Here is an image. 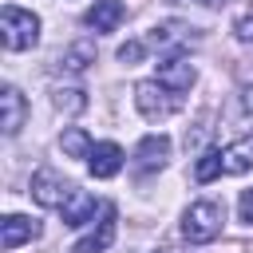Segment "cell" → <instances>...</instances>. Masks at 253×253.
<instances>
[{
	"label": "cell",
	"mask_w": 253,
	"mask_h": 253,
	"mask_svg": "<svg viewBox=\"0 0 253 253\" xmlns=\"http://www.w3.org/2000/svg\"><path fill=\"white\" fill-rule=\"evenodd\" d=\"M134 103H138L142 119L162 123V119H170V115L182 107V95H174V91H170V87H162L158 79H142V83L134 87Z\"/></svg>",
	"instance_id": "3957f363"
},
{
	"label": "cell",
	"mask_w": 253,
	"mask_h": 253,
	"mask_svg": "<svg viewBox=\"0 0 253 253\" xmlns=\"http://www.w3.org/2000/svg\"><path fill=\"white\" fill-rule=\"evenodd\" d=\"M87 63H95V47H91L87 40L71 43V47L59 51V59H55V67H63V71H87Z\"/></svg>",
	"instance_id": "9a60e30c"
},
{
	"label": "cell",
	"mask_w": 253,
	"mask_h": 253,
	"mask_svg": "<svg viewBox=\"0 0 253 253\" xmlns=\"http://www.w3.org/2000/svg\"><path fill=\"white\" fill-rule=\"evenodd\" d=\"M87 170L95 178H115L123 170V150L115 142H95L91 146V158H87Z\"/></svg>",
	"instance_id": "30bf717a"
},
{
	"label": "cell",
	"mask_w": 253,
	"mask_h": 253,
	"mask_svg": "<svg viewBox=\"0 0 253 253\" xmlns=\"http://www.w3.org/2000/svg\"><path fill=\"white\" fill-rule=\"evenodd\" d=\"M217 174H225V162H221V150H206L202 158H198V166H194V178L206 186V182H213Z\"/></svg>",
	"instance_id": "e0dca14e"
},
{
	"label": "cell",
	"mask_w": 253,
	"mask_h": 253,
	"mask_svg": "<svg viewBox=\"0 0 253 253\" xmlns=\"http://www.w3.org/2000/svg\"><path fill=\"white\" fill-rule=\"evenodd\" d=\"M237 210H241V221H245V225H253V190H245V194H241Z\"/></svg>",
	"instance_id": "44dd1931"
},
{
	"label": "cell",
	"mask_w": 253,
	"mask_h": 253,
	"mask_svg": "<svg viewBox=\"0 0 253 253\" xmlns=\"http://www.w3.org/2000/svg\"><path fill=\"white\" fill-rule=\"evenodd\" d=\"M221 225H225V206L213 202V198H202V202H194V206L182 213V237H186L190 245L213 241V237L221 233Z\"/></svg>",
	"instance_id": "6da1fadb"
},
{
	"label": "cell",
	"mask_w": 253,
	"mask_h": 253,
	"mask_svg": "<svg viewBox=\"0 0 253 253\" xmlns=\"http://www.w3.org/2000/svg\"><path fill=\"white\" fill-rule=\"evenodd\" d=\"M178 4H206V8H217V4H225V0H178Z\"/></svg>",
	"instance_id": "7402d4cb"
},
{
	"label": "cell",
	"mask_w": 253,
	"mask_h": 253,
	"mask_svg": "<svg viewBox=\"0 0 253 253\" xmlns=\"http://www.w3.org/2000/svg\"><path fill=\"white\" fill-rule=\"evenodd\" d=\"M123 16H126V4H123V0H95V4L87 8L83 24H87L91 32H115V28L123 24Z\"/></svg>",
	"instance_id": "9c48e42d"
},
{
	"label": "cell",
	"mask_w": 253,
	"mask_h": 253,
	"mask_svg": "<svg viewBox=\"0 0 253 253\" xmlns=\"http://www.w3.org/2000/svg\"><path fill=\"white\" fill-rule=\"evenodd\" d=\"M166 158H170V138H166V134H146V138L134 146V170H138V174L162 170Z\"/></svg>",
	"instance_id": "52a82bcc"
},
{
	"label": "cell",
	"mask_w": 253,
	"mask_h": 253,
	"mask_svg": "<svg viewBox=\"0 0 253 253\" xmlns=\"http://www.w3.org/2000/svg\"><path fill=\"white\" fill-rule=\"evenodd\" d=\"M40 237V221L24 217V213H8L0 221V245L4 249H20L24 241H36Z\"/></svg>",
	"instance_id": "ba28073f"
},
{
	"label": "cell",
	"mask_w": 253,
	"mask_h": 253,
	"mask_svg": "<svg viewBox=\"0 0 253 253\" xmlns=\"http://www.w3.org/2000/svg\"><path fill=\"white\" fill-rule=\"evenodd\" d=\"M55 107H59V111H67V115H75V111H83V107H87V99H83V91H79V87H59V91H55Z\"/></svg>",
	"instance_id": "ac0fdd59"
},
{
	"label": "cell",
	"mask_w": 253,
	"mask_h": 253,
	"mask_svg": "<svg viewBox=\"0 0 253 253\" xmlns=\"http://www.w3.org/2000/svg\"><path fill=\"white\" fill-rule=\"evenodd\" d=\"M233 36H237L241 43H253V12H249V16H241V20L233 24Z\"/></svg>",
	"instance_id": "ffe728a7"
},
{
	"label": "cell",
	"mask_w": 253,
	"mask_h": 253,
	"mask_svg": "<svg viewBox=\"0 0 253 253\" xmlns=\"http://www.w3.org/2000/svg\"><path fill=\"white\" fill-rule=\"evenodd\" d=\"M142 55H146V43H142V40H126V43L119 47V59H123V63H138Z\"/></svg>",
	"instance_id": "d6986e66"
},
{
	"label": "cell",
	"mask_w": 253,
	"mask_h": 253,
	"mask_svg": "<svg viewBox=\"0 0 253 253\" xmlns=\"http://www.w3.org/2000/svg\"><path fill=\"white\" fill-rule=\"evenodd\" d=\"M59 146H63V154L67 158H91V138H87V130H79V126H67L63 134H59Z\"/></svg>",
	"instance_id": "2e32d148"
},
{
	"label": "cell",
	"mask_w": 253,
	"mask_h": 253,
	"mask_svg": "<svg viewBox=\"0 0 253 253\" xmlns=\"http://www.w3.org/2000/svg\"><path fill=\"white\" fill-rule=\"evenodd\" d=\"M0 40L8 51H28L40 43V16L20 8V4H8L0 12Z\"/></svg>",
	"instance_id": "7a4b0ae2"
},
{
	"label": "cell",
	"mask_w": 253,
	"mask_h": 253,
	"mask_svg": "<svg viewBox=\"0 0 253 253\" xmlns=\"http://www.w3.org/2000/svg\"><path fill=\"white\" fill-rule=\"evenodd\" d=\"M115 233H119V210L111 206V202H103V210H99V221L71 245V253H103V249H111V241H115Z\"/></svg>",
	"instance_id": "277c9868"
},
{
	"label": "cell",
	"mask_w": 253,
	"mask_h": 253,
	"mask_svg": "<svg viewBox=\"0 0 253 253\" xmlns=\"http://www.w3.org/2000/svg\"><path fill=\"white\" fill-rule=\"evenodd\" d=\"M95 210H103V206L87 190H75L63 206V225H87V221H95Z\"/></svg>",
	"instance_id": "4fadbf2b"
},
{
	"label": "cell",
	"mask_w": 253,
	"mask_h": 253,
	"mask_svg": "<svg viewBox=\"0 0 253 253\" xmlns=\"http://www.w3.org/2000/svg\"><path fill=\"white\" fill-rule=\"evenodd\" d=\"M158 253H178V249H158Z\"/></svg>",
	"instance_id": "603a6c76"
},
{
	"label": "cell",
	"mask_w": 253,
	"mask_h": 253,
	"mask_svg": "<svg viewBox=\"0 0 253 253\" xmlns=\"http://www.w3.org/2000/svg\"><path fill=\"white\" fill-rule=\"evenodd\" d=\"M198 40V28H190V24H178V20H170V24H158L154 32H150V43L158 47V51H170V47H182V43H194Z\"/></svg>",
	"instance_id": "8fae6325"
},
{
	"label": "cell",
	"mask_w": 253,
	"mask_h": 253,
	"mask_svg": "<svg viewBox=\"0 0 253 253\" xmlns=\"http://www.w3.org/2000/svg\"><path fill=\"white\" fill-rule=\"evenodd\" d=\"M194 79H198V71H194V63H190V59H182V55H166V59L158 63V83H162V87H170L174 95L190 91V87H194Z\"/></svg>",
	"instance_id": "8992f818"
},
{
	"label": "cell",
	"mask_w": 253,
	"mask_h": 253,
	"mask_svg": "<svg viewBox=\"0 0 253 253\" xmlns=\"http://www.w3.org/2000/svg\"><path fill=\"white\" fill-rule=\"evenodd\" d=\"M71 194H75V186H71L63 174H55V170H36V174H32V198H36L40 206L63 210Z\"/></svg>",
	"instance_id": "5b68a950"
},
{
	"label": "cell",
	"mask_w": 253,
	"mask_h": 253,
	"mask_svg": "<svg viewBox=\"0 0 253 253\" xmlns=\"http://www.w3.org/2000/svg\"><path fill=\"white\" fill-rule=\"evenodd\" d=\"M221 162H225V174H245L253 166V138H237L233 146H225Z\"/></svg>",
	"instance_id": "5bb4252c"
},
{
	"label": "cell",
	"mask_w": 253,
	"mask_h": 253,
	"mask_svg": "<svg viewBox=\"0 0 253 253\" xmlns=\"http://www.w3.org/2000/svg\"><path fill=\"white\" fill-rule=\"evenodd\" d=\"M0 103H4V134L12 138V134H20V126H24V115H28V103H24V95L8 83L4 91H0Z\"/></svg>",
	"instance_id": "7c38bea8"
}]
</instances>
